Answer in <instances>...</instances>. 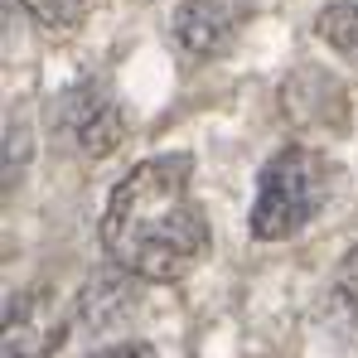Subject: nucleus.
<instances>
[{"label":"nucleus","instance_id":"1","mask_svg":"<svg viewBox=\"0 0 358 358\" xmlns=\"http://www.w3.org/2000/svg\"><path fill=\"white\" fill-rule=\"evenodd\" d=\"M102 247L112 266L136 281L170 286L199 266L208 218L194 203L189 155H155L121 179L102 213Z\"/></svg>","mask_w":358,"mask_h":358},{"label":"nucleus","instance_id":"2","mask_svg":"<svg viewBox=\"0 0 358 358\" xmlns=\"http://www.w3.org/2000/svg\"><path fill=\"white\" fill-rule=\"evenodd\" d=\"M334 189V170L320 150H305V145H286L276 150L262 179H257V199H252V238L257 242H276L300 233L329 199Z\"/></svg>","mask_w":358,"mask_h":358},{"label":"nucleus","instance_id":"3","mask_svg":"<svg viewBox=\"0 0 358 358\" xmlns=\"http://www.w3.org/2000/svg\"><path fill=\"white\" fill-rule=\"evenodd\" d=\"M68 334L59 300L49 291L15 296L5 310V358H49Z\"/></svg>","mask_w":358,"mask_h":358},{"label":"nucleus","instance_id":"4","mask_svg":"<svg viewBox=\"0 0 358 358\" xmlns=\"http://www.w3.org/2000/svg\"><path fill=\"white\" fill-rule=\"evenodd\" d=\"M242 24H247L242 0H184L175 10V39L199 59L228 54L238 44Z\"/></svg>","mask_w":358,"mask_h":358},{"label":"nucleus","instance_id":"5","mask_svg":"<svg viewBox=\"0 0 358 358\" xmlns=\"http://www.w3.org/2000/svg\"><path fill=\"white\" fill-rule=\"evenodd\" d=\"M63 117L73 126V136H78V145L87 150V155H112L121 145V136H126V117H121V107L112 102V92L102 87V83H83V87H73L68 92V102H63Z\"/></svg>","mask_w":358,"mask_h":358},{"label":"nucleus","instance_id":"6","mask_svg":"<svg viewBox=\"0 0 358 358\" xmlns=\"http://www.w3.org/2000/svg\"><path fill=\"white\" fill-rule=\"evenodd\" d=\"M315 29H320V39L349 63V68H358V0H334V5H324L320 20H315Z\"/></svg>","mask_w":358,"mask_h":358},{"label":"nucleus","instance_id":"7","mask_svg":"<svg viewBox=\"0 0 358 358\" xmlns=\"http://www.w3.org/2000/svg\"><path fill=\"white\" fill-rule=\"evenodd\" d=\"M20 5L29 10L34 24H44V29H54V34L78 29V24L87 20V10H92V0H20Z\"/></svg>","mask_w":358,"mask_h":358},{"label":"nucleus","instance_id":"8","mask_svg":"<svg viewBox=\"0 0 358 358\" xmlns=\"http://www.w3.org/2000/svg\"><path fill=\"white\" fill-rule=\"evenodd\" d=\"M339 296L358 310V247L344 257V262H339Z\"/></svg>","mask_w":358,"mask_h":358},{"label":"nucleus","instance_id":"9","mask_svg":"<svg viewBox=\"0 0 358 358\" xmlns=\"http://www.w3.org/2000/svg\"><path fill=\"white\" fill-rule=\"evenodd\" d=\"M92 358H155V349L150 344H117V349H102V354H92Z\"/></svg>","mask_w":358,"mask_h":358}]
</instances>
